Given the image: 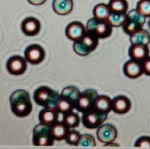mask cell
Wrapping results in <instances>:
<instances>
[{
    "label": "cell",
    "mask_w": 150,
    "mask_h": 149,
    "mask_svg": "<svg viewBox=\"0 0 150 149\" xmlns=\"http://www.w3.org/2000/svg\"><path fill=\"white\" fill-rule=\"evenodd\" d=\"M11 111L18 118L28 116L33 110V104L30 94L24 89H18L10 97Z\"/></svg>",
    "instance_id": "cell-1"
},
{
    "label": "cell",
    "mask_w": 150,
    "mask_h": 149,
    "mask_svg": "<svg viewBox=\"0 0 150 149\" xmlns=\"http://www.w3.org/2000/svg\"><path fill=\"white\" fill-rule=\"evenodd\" d=\"M60 94L49 86H42L35 89L33 94L34 101L38 105L47 108H55Z\"/></svg>",
    "instance_id": "cell-2"
},
{
    "label": "cell",
    "mask_w": 150,
    "mask_h": 149,
    "mask_svg": "<svg viewBox=\"0 0 150 149\" xmlns=\"http://www.w3.org/2000/svg\"><path fill=\"white\" fill-rule=\"evenodd\" d=\"M86 27L87 33L94 36L98 39L108 38L112 32V27L108 19H99L94 17L88 21Z\"/></svg>",
    "instance_id": "cell-3"
},
{
    "label": "cell",
    "mask_w": 150,
    "mask_h": 149,
    "mask_svg": "<svg viewBox=\"0 0 150 149\" xmlns=\"http://www.w3.org/2000/svg\"><path fill=\"white\" fill-rule=\"evenodd\" d=\"M99 44V39L88 33L83 36L81 39L74 41V51L80 56H86L94 51Z\"/></svg>",
    "instance_id": "cell-4"
},
{
    "label": "cell",
    "mask_w": 150,
    "mask_h": 149,
    "mask_svg": "<svg viewBox=\"0 0 150 149\" xmlns=\"http://www.w3.org/2000/svg\"><path fill=\"white\" fill-rule=\"evenodd\" d=\"M50 126L40 123L33 131V143L35 146H52L54 144Z\"/></svg>",
    "instance_id": "cell-5"
},
{
    "label": "cell",
    "mask_w": 150,
    "mask_h": 149,
    "mask_svg": "<svg viewBox=\"0 0 150 149\" xmlns=\"http://www.w3.org/2000/svg\"><path fill=\"white\" fill-rule=\"evenodd\" d=\"M146 21V17L140 14L136 9L127 13V18L122 26L124 32L127 35H132L143 28Z\"/></svg>",
    "instance_id": "cell-6"
},
{
    "label": "cell",
    "mask_w": 150,
    "mask_h": 149,
    "mask_svg": "<svg viewBox=\"0 0 150 149\" xmlns=\"http://www.w3.org/2000/svg\"><path fill=\"white\" fill-rule=\"evenodd\" d=\"M108 115V114L104 113L92 107L91 108L83 113L82 123L86 128L89 129L96 128L102 125L106 120Z\"/></svg>",
    "instance_id": "cell-7"
},
{
    "label": "cell",
    "mask_w": 150,
    "mask_h": 149,
    "mask_svg": "<svg viewBox=\"0 0 150 149\" xmlns=\"http://www.w3.org/2000/svg\"><path fill=\"white\" fill-rule=\"evenodd\" d=\"M98 96V93L93 89H88L80 92L77 100L75 108L79 112H85L93 106L95 99Z\"/></svg>",
    "instance_id": "cell-8"
},
{
    "label": "cell",
    "mask_w": 150,
    "mask_h": 149,
    "mask_svg": "<svg viewBox=\"0 0 150 149\" xmlns=\"http://www.w3.org/2000/svg\"><path fill=\"white\" fill-rule=\"evenodd\" d=\"M45 57V50L40 44H30L24 50V58L31 64H39L44 61Z\"/></svg>",
    "instance_id": "cell-9"
},
{
    "label": "cell",
    "mask_w": 150,
    "mask_h": 149,
    "mask_svg": "<svg viewBox=\"0 0 150 149\" xmlns=\"http://www.w3.org/2000/svg\"><path fill=\"white\" fill-rule=\"evenodd\" d=\"M6 67L11 75L21 76L27 70V61L20 56H11L7 61Z\"/></svg>",
    "instance_id": "cell-10"
},
{
    "label": "cell",
    "mask_w": 150,
    "mask_h": 149,
    "mask_svg": "<svg viewBox=\"0 0 150 149\" xmlns=\"http://www.w3.org/2000/svg\"><path fill=\"white\" fill-rule=\"evenodd\" d=\"M117 129L115 128V126L109 123L101 125L98 127L96 131L97 139L104 144L113 142L117 138Z\"/></svg>",
    "instance_id": "cell-11"
},
{
    "label": "cell",
    "mask_w": 150,
    "mask_h": 149,
    "mask_svg": "<svg viewBox=\"0 0 150 149\" xmlns=\"http://www.w3.org/2000/svg\"><path fill=\"white\" fill-rule=\"evenodd\" d=\"M86 33V27L83 23L78 21L69 23L66 28V35L67 38L73 41H77L81 39Z\"/></svg>",
    "instance_id": "cell-12"
},
{
    "label": "cell",
    "mask_w": 150,
    "mask_h": 149,
    "mask_svg": "<svg viewBox=\"0 0 150 149\" xmlns=\"http://www.w3.org/2000/svg\"><path fill=\"white\" fill-rule=\"evenodd\" d=\"M21 28L24 34L26 36H35L40 33L41 22L35 17H27L24 19L21 22Z\"/></svg>",
    "instance_id": "cell-13"
},
{
    "label": "cell",
    "mask_w": 150,
    "mask_h": 149,
    "mask_svg": "<svg viewBox=\"0 0 150 149\" xmlns=\"http://www.w3.org/2000/svg\"><path fill=\"white\" fill-rule=\"evenodd\" d=\"M123 72L125 76L129 78L135 79L141 77L144 73L141 62L133 59L127 61L124 65Z\"/></svg>",
    "instance_id": "cell-14"
},
{
    "label": "cell",
    "mask_w": 150,
    "mask_h": 149,
    "mask_svg": "<svg viewBox=\"0 0 150 149\" xmlns=\"http://www.w3.org/2000/svg\"><path fill=\"white\" fill-rule=\"evenodd\" d=\"M131 106L130 100L125 95H119L112 100V111L119 115L129 112Z\"/></svg>",
    "instance_id": "cell-15"
},
{
    "label": "cell",
    "mask_w": 150,
    "mask_h": 149,
    "mask_svg": "<svg viewBox=\"0 0 150 149\" xmlns=\"http://www.w3.org/2000/svg\"><path fill=\"white\" fill-rule=\"evenodd\" d=\"M59 112L56 108L47 107L41 110L39 112L38 119L41 123L52 126L53 124L58 121Z\"/></svg>",
    "instance_id": "cell-16"
},
{
    "label": "cell",
    "mask_w": 150,
    "mask_h": 149,
    "mask_svg": "<svg viewBox=\"0 0 150 149\" xmlns=\"http://www.w3.org/2000/svg\"><path fill=\"white\" fill-rule=\"evenodd\" d=\"M149 56V48L144 44H132L129 49V56L131 59L143 61Z\"/></svg>",
    "instance_id": "cell-17"
},
{
    "label": "cell",
    "mask_w": 150,
    "mask_h": 149,
    "mask_svg": "<svg viewBox=\"0 0 150 149\" xmlns=\"http://www.w3.org/2000/svg\"><path fill=\"white\" fill-rule=\"evenodd\" d=\"M73 0H54L52 8L54 12L60 16H66L73 10Z\"/></svg>",
    "instance_id": "cell-18"
},
{
    "label": "cell",
    "mask_w": 150,
    "mask_h": 149,
    "mask_svg": "<svg viewBox=\"0 0 150 149\" xmlns=\"http://www.w3.org/2000/svg\"><path fill=\"white\" fill-rule=\"evenodd\" d=\"M50 128L53 138L57 141H62L65 140L69 131V128L63 123V121H57L50 126Z\"/></svg>",
    "instance_id": "cell-19"
},
{
    "label": "cell",
    "mask_w": 150,
    "mask_h": 149,
    "mask_svg": "<svg viewBox=\"0 0 150 149\" xmlns=\"http://www.w3.org/2000/svg\"><path fill=\"white\" fill-rule=\"evenodd\" d=\"M75 106H76V104L72 100L67 97L60 95L55 108L59 114L65 115V114L73 111L75 108Z\"/></svg>",
    "instance_id": "cell-20"
},
{
    "label": "cell",
    "mask_w": 150,
    "mask_h": 149,
    "mask_svg": "<svg viewBox=\"0 0 150 149\" xmlns=\"http://www.w3.org/2000/svg\"><path fill=\"white\" fill-rule=\"evenodd\" d=\"M93 108L99 111L108 114L112 111V100L107 95H99L95 99Z\"/></svg>",
    "instance_id": "cell-21"
},
{
    "label": "cell",
    "mask_w": 150,
    "mask_h": 149,
    "mask_svg": "<svg viewBox=\"0 0 150 149\" xmlns=\"http://www.w3.org/2000/svg\"><path fill=\"white\" fill-rule=\"evenodd\" d=\"M130 42L132 44L149 45L150 43V34L147 30L141 28L130 35Z\"/></svg>",
    "instance_id": "cell-22"
},
{
    "label": "cell",
    "mask_w": 150,
    "mask_h": 149,
    "mask_svg": "<svg viewBox=\"0 0 150 149\" xmlns=\"http://www.w3.org/2000/svg\"><path fill=\"white\" fill-rule=\"evenodd\" d=\"M108 6L110 12L118 14H127L129 8L127 0H110Z\"/></svg>",
    "instance_id": "cell-23"
},
{
    "label": "cell",
    "mask_w": 150,
    "mask_h": 149,
    "mask_svg": "<svg viewBox=\"0 0 150 149\" xmlns=\"http://www.w3.org/2000/svg\"><path fill=\"white\" fill-rule=\"evenodd\" d=\"M63 121L69 128H74L80 125V118L78 114L72 111L63 115Z\"/></svg>",
    "instance_id": "cell-24"
},
{
    "label": "cell",
    "mask_w": 150,
    "mask_h": 149,
    "mask_svg": "<svg viewBox=\"0 0 150 149\" xmlns=\"http://www.w3.org/2000/svg\"><path fill=\"white\" fill-rule=\"evenodd\" d=\"M110 14L108 5H105L104 3H100L96 5L93 10V15L94 18L99 19H108Z\"/></svg>",
    "instance_id": "cell-25"
},
{
    "label": "cell",
    "mask_w": 150,
    "mask_h": 149,
    "mask_svg": "<svg viewBox=\"0 0 150 149\" xmlns=\"http://www.w3.org/2000/svg\"><path fill=\"white\" fill-rule=\"evenodd\" d=\"M127 14H118L110 12L108 21L112 27H120L123 26L126 21Z\"/></svg>",
    "instance_id": "cell-26"
},
{
    "label": "cell",
    "mask_w": 150,
    "mask_h": 149,
    "mask_svg": "<svg viewBox=\"0 0 150 149\" xmlns=\"http://www.w3.org/2000/svg\"><path fill=\"white\" fill-rule=\"evenodd\" d=\"M80 92H81L79 90L78 88H77L76 86H66V88H64L60 95L70 98L71 100H72L75 103V104H77V100H78L79 96H80Z\"/></svg>",
    "instance_id": "cell-27"
},
{
    "label": "cell",
    "mask_w": 150,
    "mask_h": 149,
    "mask_svg": "<svg viewBox=\"0 0 150 149\" xmlns=\"http://www.w3.org/2000/svg\"><path fill=\"white\" fill-rule=\"evenodd\" d=\"M96 145V140L91 134H84L80 136L77 146L80 147H95Z\"/></svg>",
    "instance_id": "cell-28"
},
{
    "label": "cell",
    "mask_w": 150,
    "mask_h": 149,
    "mask_svg": "<svg viewBox=\"0 0 150 149\" xmlns=\"http://www.w3.org/2000/svg\"><path fill=\"white\" fill-rule=\"evenodd\" d=\"M136 10L146 18L150 17V0H140L137 4Z\"/></svg>",
    "instance_id": "cell-29"
},
{
    "label": "cell",
    "mask_w": 150,
    "mask_h": 149,
    "mask_svg": "<svg viewBox=\"0 0 150 149\" xmlns=\"http://www.w3.org/2000/svg\"><path fill=\"white\" fill-rule=\"evenodd\" d=\"M80 136H81V134H80L79 131H76V130H71V131L69 130L65 140H66V143L69 145L77 146L78 142L80 140Z\"/></svg>",
    "instance_id": "cell-30"
},
{
    "label": "cell",
    "mask_w": 150,
    "mask_h": 149,
    "mask_svg": "<svg viewBox=\"0 0 150 149\" xmlns=\"http://www.w3.org/2000/svg\"><path fill=\"white\" fill-rule=\"evenodd\" d=\"M135 147L136 148H150L149 136H142L139 137L135 143Z\"/></svg>",
    "instance_id": "cell-31"
},
{
    "label": "cell",
    "mask_w": 150,
    "mask_h": 149,
    "mask_svg": "<svg viewBox=\"0 0 150 149\" xmlns=\"http://www.w3.org/2000/svg\"><path fill=\"white\" fill-rule=\"evenodd\" d=\"M141 65H142L143 72L144 74L146 76H150V56H149L146 58L144 59L143 61H141Z\"/></svg>",
    "instance_id": "cell-32"
},
{
    "label": "cell",
    "mask_w": 150,
    "mask_h": 149,
    "mask_svg": "<svg viewBox=\"0 0 150 149\" xmlns=\"http://www.w3.org/2000/svg\"><path fill=\"white\" fill-rule=\"evenodd\" d=\"M29 3L33 5H41L46 2L47 0H27Z\"/></svg>",
    "instance_id": "cell-33"
},
{
    "label": "cell",
    "mask_w": 150,
    "mask_h": 149,
    "mask_svg": "<svg viewBox=\"0 0 150 149\" xmlns=\"http://www.w3.org/2000/svg\"><path fill=\"white\" fill-rule=\"evenodd\" d=\"M104 147L108 148V147H119V145L117 144V143H115L114 141L113 142H110V143H105Z\"/></svg>",
    "instance_id": "cell-34"
},
{
    "label": "cell",
    "mask_w": 150,
    "mask_h": 149,
    "mask_svg": "<svg viewBox=\"0 0 150 149\" xmlns=\"http://www.w3.org/2000/svg\"><path fill=\"white\" fill-rule=\"evenodd\" d=\"M149 28H150V19H149Z\"/></svg>",
    "instance_id": "cell-35"
}]
</instances>
